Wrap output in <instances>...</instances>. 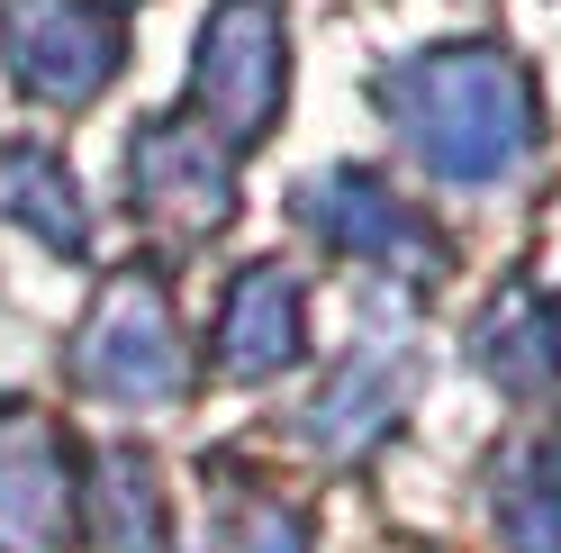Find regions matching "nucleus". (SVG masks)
I'll list each match as a JSON object with an SVG mask.
<instances>
[{"mask_svg":"<svg viewBox=\"0 0 561 553\" xmlns=\"http://www.w3.org/2000/svg\"><path fill=\"white\" fill-rule=\"evenodd\" d=\"M0 200H10V218L19 227H37L55 255H82V210H73V182H64V163L55 155H10L0 163Z\"/></svg>","mask_w":561,"mask_h":553,"instance_id":"nucleus-5","label":"nucleus"},{"mask_svg":"<svg viewBox=\"0 0 561 553\" xmlns=\"http://www.w3.org/2000/svg\"><path fill=\"white\" fill-rule=\"evenodd\" d=\"M199 82L218 91V110H236V127H263L272 119V10H254V0L218 10Z\"/></svg>","mask_w":561,"mask_h":553,"instance_id":"nucleus-4","label":"nucleus"},{"mask_svg":"<svg viewBox=\"0 0 561 553\" xmlns=\"http://www.w3.org/2000/svg\"><path fill=\"white\" fill-rule=\"evenodd\" d=\"M0 55L19 91L82 110L118 74V10L110 0H0Z\"/></svg>","mask_w":561,"mask_h":553,"instance_id":"nucleus-1","label":"nucleus"},{"mask_svg":"<svg viewBox=\"0 0 561 553\" xmlns=\"http://www.w3.org/2000/svg\"><path fill=\"white\" fill-rule=\"evenodd\" d=\"M227 345H236V372H263V363H280V354H290V300H280V282H272V272H254V282H244Z\"/></svg>","mask_w":561,"mask_h":553,"instance_id":"nucleus-6","label":"nucleus"},{"mask_svg":"<svg viewBox=\"0 0 561 553\" xmlns=\"http://www.w3.org/2000/svg\"><path fill=\"white\" fill-rule=\"evenodd\" d=\"M73 535V490L64 454L37 427V408H0V553H64Z\"/></svg>","mask_w":561,"mask_h":553,"instance_id":"nucleus-2","label":"nucleus"},{"mask_svg":"<svg viewBox=\"0 0 561 553\" xmlns=\"http://www.w3.org/2000/svg\"><path fill=\"white\" fill-rule=\"evenodd\" d=\"M82 382L110 391V399H163L172 382H182V363H172V327H163V300L146 282H118L110 308L91 318L82 336Z\"/></svg>","mask_w":561,"mask_h":553,"instance_id":"nucleus-3","label":"nucleus"}]
</instances>
